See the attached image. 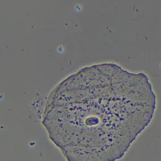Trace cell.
I'll return each mask as SVG.
<instances>
[{"instance_id":"1","label":"cell","mask_w":161,"mask_h":161,"mask_svg":"<svg viewBox=\"0 0 161 161\" xmlns=\"http://www.w3.org/2000/svg\"><path fill=\"white\" fill-rule=\"evenodd\" d=\"M155 108L145 74L102 63L81 69L53 89L43 125L67 161H116L150 123Z\"/></svg>"}]
</instances>
